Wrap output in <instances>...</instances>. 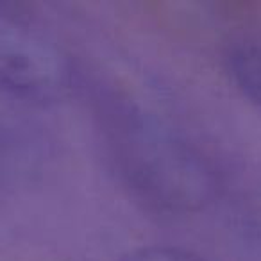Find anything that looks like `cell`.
<instances>
[{"label": "cell", "mask_w": 261, "mask_h": 261, "mask_svg": "<svg viewBox=\"0 0 261 261\" xmlns=\"http://www.w3.org/2000/svg\"><path fill=\"white\" fill-rule=\"evenodd\" d=\"M104 133L116 174L147 207L192 215L217 200L222 185L213 161L156 113L113 100Z\"/></svg>", "instance_id": "1"}, {"label": "cell", "mask_w": 261, "mask_h": 261, "mask_svg": "<svg viewBox=\"0 0 261 261\" xmlns=\"http://www.w3.org/2000/svg\"><path fill=\"white\" fill-rule=\"evenodd\" d=\"M79 86L68 48L15 4L0 2V88L31 104H59Z\"/></svg>", "instance_id": "2"}, {"label": "cell", "mask_w": 261, "mask_h": 261, "mask_svg": "<svg viewBox=\"0 0 261 261\" xmlns=\"http://www.w3.org/2000/svg\"><path fill=\"white\" fill-rule=\"evenodd\" d=\"M224 68L234 88L254 106L261 108V43L234 40L224 50Z\"/></svg>", "instance_id": "3"}, {"label": "cell", "mask_w": 261, "mask_h": 261, "mask_svg": "<svg viewBox=\"0 0 261 261\" xmlns=\"http://www.w3.org/2000/svg\"><path fill=\"white\" fill-rule=\"evenodd\" d=\"M120 261H206L199 254L174 245H142L129 250Z\"/></svg>", "instance_id": "4"}]
</instances>
